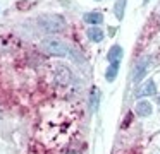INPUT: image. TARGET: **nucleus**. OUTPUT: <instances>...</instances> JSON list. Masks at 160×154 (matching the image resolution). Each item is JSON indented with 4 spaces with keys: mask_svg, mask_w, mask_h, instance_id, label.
Here are the masks:
<instances>
[{
    "mask_svg": "<svg viewBox=\"0 0 160 154\" xmlns=\"http://www.w3.org/2000/svg\"><path fill=\"white\" fill-rule=\"evenodd\" d=\"M119 65H121V62H115V63H108V67L105 68V79H107L108 82H112L115 77H117Z\"/></svg>",
    "mask_w": 160,
    "mask_h": 154,
    "instance_id": "nucleus-8",
    "label": "nucleus"
},
{
    "mask_svg": "<svg viewBox=\"0 0 160 154\" xmlns=\"http://www.w3.org/2000/svg\"><path fill=\"white\" fill-rule=\"evenodd\" d=\"M84 22H88L90 26H98V24L103 22V14L98 12V10H91V12H86L83 16Z\"/></svg>",
    "mask_w": 160,
    "mask_h": 154,
    "instance_id": "nucleus-6",
    "label": "nucleus"
},
{
    "mask_svg": "<svg viewBox=\"0 0 160 154\" xmlns=\"http://www.w3.org/2000/svg\"><path fill=\"white\" fill-rule=\"evenodd\" d=\"M122 58V46H119V44H114V46L108 50L107 53V60L108 63H115V62H121Z\"/></svg>",
    "mask_w": 160,
    "mask_h": 154,
    "instance_id": "nucleus-7",
    "label": "nucleus"
},
{
    "mask_svg": "<svg viewBox=\"0 0 160 154\" xmlns=\"http://www.w3.org/2000/svg\"><path fill=\"white\" fill-rule=\"evenodd\" d=\"M150 67V58H141V60L136 63L134 70H132V82L138 84V82L143 81V77L146 75V70Z\"/></svg>",
    "mask_w": 160,
    "mask_h": 154,
    "instance_id": "nucleus-3",
    "label": "nucleus"
},
{
    "mask_svg": "<svg viewBox=\"0 0 160 154\" xmlns=\"http://www.w3.org/2000/svg\"><path fill=\"white\" fill-rule=\"evenodd\" d=\"M124 9H126V0H115V3H114V16L117 17L119 21L124 17Z\"/></svg>",
    "mask_w": 160,
    "mask_h": 154,
    "instance_id": "nucleus-11",
    "label": "nucleus"
},
{
    "mask_svg": "<svg viewBox=\"0 0 160 154\" xmlns=\"http://www.w3.org/2000/svg\"><path fill=\"white\" fill-rule=\"evenodd\" d=\"M71 79V72L67 68H60L59 70V75H57V81L59 82H67Z\"/></svg>",
    "mask_w": 160,
    "mask_h": 154,
    "instance_id": "nucleus-12",
    "label": "nucleus"
},
{
    "mask_svg": "<svg viewBox=\"0 0 160 154\" xmlns=\"http://www.w3.org/2000/svg\"><path fill=\"white\" fill-rule=\"evenodd\" d=\"M153 111V106L150 101H146V99H141V101L136 103V115L141 116V118H146V116H150Z\"/></svg>",
    "mask_w": 160,
    "mask_h": 154,
    "instance_id": "nucleus-5",
    "label": "nucleus"
},
{
    "mask_svg": "<svg viewBox=\"0 0 160 154\" xmlns=\"http://www.w3.org/2000/svg\"><path fill=\"white\" fill-rule=\"evenodd\" d=\"M42 50L52 57H69L71 48L59 38H47L42 41Z\"/></svg>",
    "mask_w": 160,
    "mask_h": 154,
    "instance_id": "nucleus-2",
    "label": "nucleus"
},
{
    "mask_svg": "<svg viewBox=\"0 0 160 154\" xmlns=\"http://www.w3.org/2000/svg\"><path fill=\"white\" fill-rule=\"evenodd\" d=\"M97 2H100V0H97Z\"/></svg>",
    "mask_w": 160,
    "mask_h": 154,
    "instance_id": "nucleus-13",
    "label": "nucleus"
},
{
    "mask_svg": "<svg viewBox=\"0 0 160 154\" xmlns=\"http://www.w3.org/2000/svg\"><path fill=\"white\" fill-rule=\"evenodd\" d=\"M98 105H100V91L97 87L91 89V94H90V110L91 111H97Z\"/></svg>",
    "mask_w": 160,
    "mask_h": 154,
    "instance_id": "nucleus-10",
    "label": "nucleus"
},
{
    "mask_svg": "<svg viewBox=\"0 0 160 154\" xmlns=\"http://www.w3.org/2000/svg\"><path fill=\"white\" fill-rule=\"evenodd\" d=\"M157 94V86L153 81H146L145 84H141L136 91V96L138 98H145V96H155Z\"/></svg>",
    "mask_w": 160,
    "mask_h": 154,
    "instance_id": "nucleus-4",
    "label": "nucleus"
},
{
    "mask_svg": "<svg viewBox=\"0 0 160 154\" xmlns=\"http://www.w3.org/2000/svg\"><path fill=\"white\" fill-rule=\"evenodd\" d=\"M158 101H160V99H158Z\"/></svg>",
    "mask_w": 160,
    "mask_h": 154,
    "instance_id": "nucleus-14",
    "label": "nucleus"
},
{
    "mask_svg": "<svg viewBox=\"0 0 160 154\" xmlns=\"http://www.w3.org/2000/svg\"><path fill=\"white\" fill-rule=\"evenodd\" d=\"M36 22H38V26L43 31L52 33V34L66 29V19L62 16H59V14H42V16H38Z\"/></svg>",
    "mask_w": 160,
    "mask_h": 154,
    "instance_id": "nucleus-1",
    "label": "nucleus"
},
{
    "mask_svg": "<svg viewBox=\"0 0 160 154\" xmlns=\"http://www.w3.org/2000/svg\"><path fill=\"white\" fill-rule=\"evenodd\" d=\"M86 34H88V38H90L93 43H100V41L103 40V31H102L100 27H97V26H91Z\"/></svg>",
    "mask_w": 160,
    "mask_h": 154,
    "instance_id": "nucleus-9",
    "label": "nucleus"
}]
</instances>
